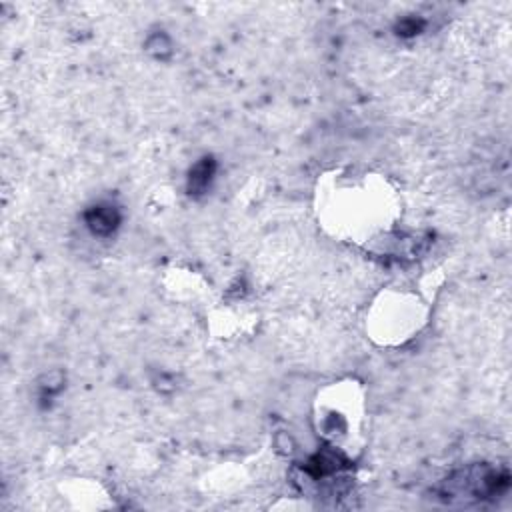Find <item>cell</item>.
<instances>
[{
	"label": "cell",
	"instance_id": "cell-1",
	"mask_svg": "<svg viewBox=\"0 0 512 512\" xmlns=\"http://www.w3.org/2000/svg\"><path fill=\"white\" fill-rule=\"evenodd\" d=\"M326 218L338 232L358 234L368 228V236L382 228V220H388L392 208H388V196L380 180L364 176L362 180L350 178L340 182L326 194Z\"/></svg>",
	"mask_w": 512,
	"mask_h": 512
},
{
	"label": "cell",
	"instance_id": "cell-2",
	"mask_svg": "<svg viewBox=\"0 0 512 512\" xmlns=\"http://www.w3.org/2000/svg\"><path fill=\"white\" fill-rule=\"evenodd\" d=\"M336 394L330 396H320L316 398V424H318V434L324 438L326 446L336 448L344 452L346 456L352 458V434L358 432L360 416H350L356 414L360 408L356 396L352 402H348L350 390L344 386H338L334 390Z\"/></svg>",
	"mask_w": 512,
	"mask_h": 512
},
{
	"label": "cell",
	"instance_id": "cell-3",
	"mask_svg": "<svg viewBox=\"0 0 512 512\" xmlns=\"http://www.w3.org/2000/svg\"><path fill=\"white\" fill-rule=\"evenodd\" d=\"M508 470H494L490 466H470L446 478L448 496L486 498L496 496L508 488Z\"/></svg>",
	"mask_w": 512,
	"mask_h": 512
},
{
	"label": "cell",
	"instance_id": "cell-4",
	"mask_svg": "<svg viewBox=\"0 0 512 512\" xmlns=\"http://www.w3.org/2000/svg\"><path fill=\"white\" fill-rule=\"evenodd\" d=\"M84 222H86V228L98 236V238H108L116 232V228L120 226L122 222V214L118 210L116 204L112 202H96L92 206H88L84 210Z\"/></svg>",
	"mask_w": 512,
	"mask_h": 512
},
{
	"label": "cell",
	"instance_id": "cell-5",
	"mask_svg": "<svg viewBox=\"0 0 512 512\" xmlns=\"http://www.w3.org/2000/svg\"><path fill=\"white\" fill-rule=\"evenodd\" d=\"M216 174V160L212 156H202L192 164L186 178V188L190 196H202L210 188Z\"/></svg>",
	"mask_w": 512,
	"mask_h": 512
},
{
	"label": "cell",
	"instance_id": "cell-6",
	"mask_svg": "<svg viewBox=\"0 0 512 512\" xmlns=\"http://www.w3.org/2000/svg\"><path fill=\"white\" fill-rule=\"evenodd\" d=\"M424 28V22L420 18H402L396 26V34L400 36H414Z\"/></svg>",
	"mask_w": 512,
	"mask_h": 512
}]
</instances>
